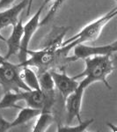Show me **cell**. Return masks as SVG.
Masks as SVG:
<instances>
[{
	"instance_id": "cell-6",
	"label": "cell",
	"mask_w": 117,
	"mask_h": 132,
	"mask_svg": "<svg viewBox=\"0 0 117 132\" xmlns=\"http://www.w3.org/2000/svg\"><path fill=\"white\" fill-rule=\"evenodd\" d=\"M74 57L78 59H86L87 57L94 56H112L117 50V42L102 46H88L84 43L77 44L73 48Z\"/></svg>"
},
{
	"instance_id": "cell-8",
	"label": "cell",
	"mask_w": 117,
	"mask_h": 132,
	"mask_svg": "<svg viewBox=\"0 0 117 132\" xmlns=\"http://www.w3.org/2000/svg\"><path fill=\"white\" fill-rule=\"evenodd\" d=\"M86 89L83 87L78 86L74 92L64 100L65 108H66V121L67 123L70 124L74 119H77L78 122H82L81 119V107L83 96Z\"/></svg>"
},
{
	"instance_id": "cell-13",
	"label": "cell",
	"mask_w": 117,
	"mask_h": 132,
	"mask_svg": "<svg viewBox=\"0 0 117 132\" xmlns=\"http://www.w3.org/2000/svg\"><path fill=\"white\" fill-rule=\"evenodd\" d=\"M41 112V109H36L30 107L27 108H21L20 112L18 113L16 118L12 122H11L12 128L20 126V125L25 124V123L30 122L31 120L36 118Z\"/></svg>"
},
{
	"instance_id": "cell-24",
	"label": "cell",
	"mask_w": 117,
	"mask_h": 132,
	"mask_svg": "<svg viewBox=\"0 0 117 132\" xmlns=\"http://www.w3.org/2000/svg\"><path fill=\"white\" fill-rule=\"evenodd\" d=\"M0 41H3V42H5L6 41V39L5 37H4L3 35H1V34H0Z\"/></svg>"
},
{
	"instance_id": "cell-25",
	"label": "cell",
	"mask_w": 117,
	"mask_h": 132,
	"mask_svg": "<svg viewBox=\"0 0 117 132\" xmlns=\"http://www.w3.org/2000/svg\"><path fill=\"white\" fill-rule=\"evenodd\" d=\"M115 1H116V0H115Z\"/></svg>"
},
{
	"instance_id": "cell-19",
	"label": "cell",
	"mask_w": 117,
	"mask_h": 132,
	"mask_svg": "<svg viewBox=\"0 0 117 132\" xmlns=\"http://www.w3.org/2000/svg\"><path fill=\"white\" fill-rule=\"evenodd\" d=\"M12 129L11 122H8L5 118L0 116V132H6Z\"/></svg>"
},
{
	"instance_id": "cell-9",
	"label": "cell",
	"mask_w": 117,
	"mask_h": 132,
	"mask_svg": "<svg viewBox=\"0 0 117 132\" xmlns=\"http://www.w3.org/2000/svg\"><path fill=\"white\" fill-rule=\"evenodd\" d=\"M50 74L54 81L55 88L59 92L61 97L64 101L70 94L76 90L78 86V82L74 78H71L64 71L57 72L51 71Z\"/></svg>"
},
{
	"instance_id": "cell-5",
	"label": "cell",
	"mask_w": 117,
	"mask_h": 132,
	"mask_svg": "<svg viewBox=\"0 0 117 132\" xmlns=\"http://www.w3.org/2000/svg\"><path fill=\"white\" fill-rule=\"evenodd\" d=\"M45 5H41V7L37 10V12L30 18L25 25H23V35L21 39L20 48L19 51V57H20V63L24 62L27 58V51H28L29 43H30L32 37L35 35L38 27H40V17L43 11Z\"/></svg>"
},
{
	"instance_id": "cell-2",
	"label": "cell",
	"mask_w": 117,
	"mask_h": 132,
	"mask_svg": "<svg viewBox=\"0 0 117 132\" xmlns=\"http://www.w3.org/2000/svg\"><path fill=\"white\" fill-rule=\"evenodd\" d=\"M85 60V70L81 73L73 77L75 79L84 78L78 86L86 89L95 82H101L109 90L112 87L107 81V77L115 70L112 56H94L87 57Z\"/></svg>"
},
{
	"instance_id": "cell-10",
	"label": "cell",
	"mask_w": 117,
	"mask_h": 132,
	"mask_svg": "<svg viewBox=\"0 0 117 132\" xmlns=\"http://www.w3.org/2000/svg\"><path fill=\"white\" fill-rule=\"evenodd\" d=\"M28 1L29 0H22L17 5L0 12V30L9 26H14L18 22L19 16L28 5Z\"/></svg>"
},
{
	"instance_id": "cell-4",
	"label": "cell",
	"mask_w": 117,
	"mask_h": 132,
	"mask_svg": "<svg viewBox=\"0 0 117 132\" xmlns=\"http://www.w3.org/2000/svg\"><path fill=\"white\" fill-rule=\"evenodd\" d=\"M0 85L4 92L30 90L21 78L20 67L18 64L10 63L8 60L0 64Z\"/></svg>"
},
{
	"instance_id": "cell-1",
	"label": "cell",
	"mask_w": 117,
	"mask_h": 132,
	"mask_svg": "<svg viewBox=\"0 0 117 132\" xmlns=\"http://www.w3.org/2000/svg\"><path fill=\"white\" fill-rule=\"evenodd\" d=\"M72 50L70 45H64L60 48L55 46L42 47L40 50H29L27 51V59L22 63H17L19 67L29 66L35 67L38 69L39 73L43 71H49L54 68L55 65L60 63H65L69 62L76 61L75 57H68V53Z\"/></svg>"
},
{
	"instance_id": "cell-16",
	"label": "cell",
	"mask_w": 117,
	"mask_h": 132,
	"mask_svg": "<svg viewBox=\"0 0 117 132\" xmlns=\"http://www.w3.org/2000/svg\"><path fill=\"white\" fill-rule=\"evenodd\" d=\"M38 78H39L40 89L45 94H54L55 85L54 81H53L52 76L50 74V71H46L41 72V73H39Z\"/></svg>"
},
{
	"instance_id": "cell-23",
	"label": "cell",
	"mask_w": 117,
	"mask_h": 132,
	"mask_svg": "<svg viewBox=\"0 0 117 132\" xmlns=\"http://www.w3.org/2000/svg\"><path fill=\"white\" fill-rule=\"evenodd\" d=\"M52 1H55V0H44V2L42 3V5H44L46 6L48 3H49V2H52Z\"/></svg>"
},
{
	"instance_id": "cell-21",
	"label": "cell",
	"mask_w": 117,
	"mask_h": 132,
	"mask_svg": "<svg viewBox=\"0 0 117 132\" xmlns=\"http://www.w3.org/2000/svg\"><path fill=\"white\" fill-rule=\"evenodd\" d=\"M32 3H33V0H29V1H28V5H27V15H29V12H30Z\"/></svg>"
},
{
	"instance_id": "cell-7",
	"label": "cell",
	"mask_w": 117,
	"mask_h": 132,
	"mask_svg": "<svg viewBox=\"0 0 117 132\" xmlns=\"http://www.w3.org/2000/svg\"><path fill=\"white\" fill-rule=\"evenodd\" d=\"M22 101L27 102V106L36 109L49 110L55 102V95H46L41 89L21 92Z\"/></svg>"
},
{
	"instance_id": "cell-20",
	"label": "cell",
	"mask_w": 117,
	"mask_h": 132,
	"mask_svg": "<svg viewBox=\"0 0 117 132\" xmlns=\"http://www.w3.org/2000/svg\"><path fill=\"white\" fill-rule=\"evenodd\" d=\"M15 0H0V10H5L6 8L11 7Z\"/></svg>"
},
{
	"instance_id": "cell-3",
	"label": "cell",
	"mask_w": 117,
	"mask_h": 132,
	"mask_svg": "<svg viewBox=\"0 0 117 132\" xmlns=\"http://www.w3.org/2000/svg\"><path fill=\"white\" fill-rule=\"evenodd\" d=\"M116 14H117V7H114V9H112L110 12L104 14L103 16H101L97 20H93L91 23H89L88 25H86L84 28H82L75 35L69 38L66 41L63 42L61 47L66 45L68 43H71V42H74L77 45V44L85 43V42H87L96 41L98 38L99 37V35H101V32L103 30L104 27H105V26L110 20H113L116 16Z\"/></svg>"
},
{
	"instance_id": "cell-22",
	"label": "cell",
	"mask_w": 117,
	"mask_h": 132,
	"mask_svg": "<svg viewBox=\"0 0 117 132\" xmlns=\"http://www.w3.org/2000/svg\"><path fill=\"white\" fill-rule=\"evenodd\" d=\"M5 61H6V60L5 59V57H4L3 56H2L1 54H0V64H1V63H4Z\"/></svg>"
},
{
	"instance_id": "cell-14",
	"label": "cell",
	"mask_w": 117,
	"mask_h": 132,
	"mask_svg": "<svg viewBox=\"0 0 117 132\" xmlns=\"http://www.w3.org/2000/svg\"><path fill=\"white\" fill-rule=\"evenodd\" d=\"M37 117V121L32 129L33 132H45L55 122V116L49 110H41Z\"/></svg>"
},
{
	"instance_id": "cell-11",
	"label": "cell",
	"mask_w": 117,
	"mask_h": 132,
	"mask_svg": "<svg viewBox=\"0 0 117 132\" xmlns=\"http://www.w3.org/2000/svg\"><path fill=\"white\" fill-rule=\"evenodd\" d=\"M23 21L22 20H18L12 28V32L11 34L10 37L6 39V44H7V53L4 57L5 60H9V59L14 55L18 54L20 51L21 39H22L23 35Z\"/></svg>"
},
{
	"instance_id": "cell-15",
	"label": "cell",
	"mask_w": 117,
	"mask_h": 132,
	"mask_svg": "<svg viewBox=\"0 0 117 132\" xmlns=\"http://www.w3.org/2000/svg\"><path fill=\"white\" fill-rule=\"evenodd\" d=\"M20 76L25 85L28 87L30 90L40 89L39 78L35 71L29 66H23L20 68Z\"/></svg>"
},
{
	"instance_id": "cell-17",
	"label": "cell",
	"mask_w": 117,
	"mask_h": 132,
	"mask_svg": "<svg viewBox=\"0 0 117 132\" xmlns=\"http://www.w3.org/2000/svg\"><path fill=\"white\" fill-rule=\"evenodd\" d=\"M94 122V119H89V120L82 121L81 122H78L76 126H70L69 124L65 126H58L57 131L58 132H84L86 131L88 127Z\"/></svg>"
},
{
	"instance_id": "cell-18",
	"label": "cell",
	"mask_w": 117,
	"mask_h": 132,
	"mask_svg": "<svg viewBox=\"0 0 117 132\" xmlns=\"http://www.w3.org/2000/svg\"><path fill=\"white\" fill-rule=\"evenodd\" d=\"M65 1H66V0H55L52 6L50 7L49 12H48V15H47L45 18H44L43 20L40 22V27L47 24V23H48V21H49L51 19L53 18V16L56 13V12L58 11V9L61 7L62 5H63V4L64 3Z\"/></svg>"
},
{
	"instance_id": "cell-12",
	"label": "cell",
	"mask_w": 117,
	"mask_h": 132,
	"mask_svg": "<svg viewBox=\"0 0 117 132\" xmlns=\"http://www.w3.org/2000/svg\"><path fill=\"white\" fill-rule=\"evenodd\" d=\"M22 101V94L20 91L9 90L5 92V94L0 100V110L7 108H19L22 107L18 105V102Z\"/></svg>"
}]
</instances>
